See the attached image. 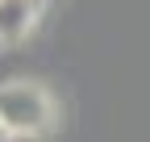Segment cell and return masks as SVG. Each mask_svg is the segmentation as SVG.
<instances>
[{
	"label": "cell",
	"mask_w": 150,
	"mask_h": 142,
	"mask_svg": "<svg viewBox=\"0 0 150 142\" xmlns=\"http://www.w3.org/2000/svg\"><path fill=\"white\" fill-rule=\"evenodd\" d=\"M46 0H0V46H17L25 42L33 25L42 21Z\"/></svg>",
	"instance_id": "cell-2"
},
{
	"label": "cell",
	"mask_w": 150,
	"mask_h": 142,
	"mask_svg": "<svg viewBox=\"0 0 150 142\" xmlns=\"http://www.w3.org/2000/svg\"><path fill=\"white\" fill-rule=\"evenodd\" d=\"M0 121L13 138H42L54 126V104L38 84H0Z\"/></svg>",
	"instance_id": "cell-1"
},
{
	"label": "cell",
	"mask_w": 150,
	"mask_h": 142,
	"mask_svg": "<svg viewBox=\"0 0 150 142\" xmlns=\"http://www.w3.org/2000/svg\"><path fill=\"white\" fill-rule=\"evenodd\" d=\"M8 138H13V134H8V130H4V121H0V142H8Z\"/></svg>",
	"instance_id": "cell-3"
}]
</instances>
